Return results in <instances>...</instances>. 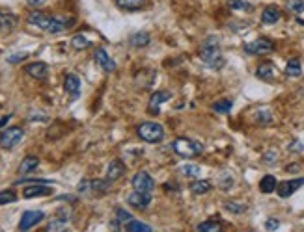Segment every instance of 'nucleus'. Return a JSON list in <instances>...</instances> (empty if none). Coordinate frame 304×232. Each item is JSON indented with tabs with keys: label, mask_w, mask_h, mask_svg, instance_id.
<instances>
[{
	"label": "nucleus",
	"mask_w": 304,
	"mask_h": 232,
	"mask_svg": "<svg viewBox=\"0 0 304 232\" xmlns=\"http://www.w3.org/2000/svg\"><path fill=\"white\" fill-rule=\"evenodd\" d=\"M28 25L36 26L39 30H45L49 33H60L66 32L68 28L75 25V19L69 15H49V13H43L39 9H34L30 11L28 17H26Z\"/></svg>",
	"instance_id": "obj_1"
},
{
	"label": "nucleus",
	"mask_w": 304,
	"mask_h": 232,
	"mask_svg": "<svg viewBox=\"0 0 304 232\" xmlns=\"http://www.w3.org/2000/svg\"><path fill=\"white\" fill-rule=\"evenodd\" d=\"M200 58L209 69L219 71L224 67V56L220 50V39L217 35H207L200 47Z\"/></svg>",
	"instance_id": "obj_2"
},
{
	"label": "nucleus",
	"mask_w": 304,
	"mask_h": 232,
	"mask_svg": "<svg viewBox=\"0 0 304 232\" xmlns=\"http://www.w3.org/2000/svg\"><path fill=\"white\" fill-rule=\"evenodd\" d=\"M170 149L181 158H196L203 152V143L190 138H176L170 143Z\"/></svg>",
	"instance_id": "obj_3"
},
{
	"label": "nucleus",
	"mask_w": 304,
	"mask_h": 232,
	"mask_svg": "<svg viewBox=\"0 0 304 232\" xmlns=\"http://www.w3.org/2000/svg\"><path fill=\"white\" fill-rule=\"evenodd\" d=\"M138 138L144 140L146 143H161L164 140V126L159 123H142L136 128Z\"/></svg>",
	"instance_id": "obj_4"
},
{
	"label": "nucleus",
	"mask_w": 304,
	"mask_h": 232,
	"mask_svg": "<svg viewBox=\"0 0 304 232\" xmlns=\"http://www.w3.org/2000/svg\"><path fill=\"white\" fill-rule=\"evenodd\" d=\"M25 138V130L21 126H11L0 132V147L4 150H11L13 147H17L19 143Z\"/></svg>",
	"instance_id": "obj_5"
},
{
	"label": "nucleus",
	"mask_w": 304,
	"mask_h": 232,
	"mask_svg": "<svg viewBox=\"0 0 304 232\" xmlns=\"http://www.w3.org/2000/svg\"><path fill=\"white\" fill-rule=\"evenodd\" d=\"M272 50H274V43L267 39V37H260V39L245 45V52L250 54V56H267Z\"/></svg>",
	"instance_id": "obj_6"
},
{
	"label": "nucleus",
	"mask_w": 304,
	"mask_h": 232,
	"mask_svg": "<svg viewBox=\"0 0 304 232\" xmlns=\"http://www.w3.org/2000/svg\"><path fill=\"white\" fill-rule=\"evenodd\" d=\"M69 217H71V210L62 208L56 217H52L47 223V232H69Z\"/></svg>",
	"instance_id": "obj_7"
},
{
	"label": "nucleus",
	"mask_w": 304,
	"mask_h": 232,
	"mask_svg": "<svg viewBox=\"0 0 304 232\" xmlns=\"http://www.w3.org/2000/svg\"><path fill=\"white\" fill-rule=\"evenodd\" d=\"M43 217H45V214H43L41 210H26L25 214L21 216V223H19V231L21 232H28L32 227H36V225L39 223V221H43Z\"/></svg>",
	"instance_id": "obj_8"
},
{
	"label": "nucleus",
	"mask_w": 304,
	"mask_h": 232,
	"mask_svg": "<svg viewBox=\"0 0 304 232\" xmlns=\"http://www.w3.org/2000/svg\"><path fill=\"white\" fill-rule=\"evenodd\" d=\"M133 188L135 191H153L155 190V180H153V176L148 171H138V173L133 176Z\"/></svg>",
	"instance_id": "obj_9"
},
{
	"label": "nucleus",
	"mask_w": 304,
	"mask_h": 232,
	"mask_svg": "<svg viewBox=\"0 0 304 232\" xmlns=\"http://www.w3.org/2000/svg\"><path fill=\"white\" fill-rule=\"evenodd\" d=\"M152 201H153L152 191H135V193H131L127 197L129 206L136 208V210H146V208L152 204Z\"/></svg>",
	"instance_id": "obj_10"
},
{
	"label": "nucleus",
	"mask_w": 304,
	"mask_h": 232,
	"mask_svg": "<svg viewBox=\"0 0 304 232\" xmlns=\"http://www.w3.org/2000/svg\"><path fill=\"white\" fill-rule=\"evenodd\" d=\"M135 217H133V214L131 212H127L125 208H121V206H116V210H114V219H112V231L114 232H121V229L123 227H129V223L133 221Z\"/></svg>",
	"instance_id": "obj_11"
},
{
	"label": "nucleus",
	"mask_w": 304,
	"mask_h": 232,
	"mask_svg": "<svg viewBox=\"0 0 304 232\" xmlns=\"http://www.w3.org/2000/svg\"><path fill=\"white\" fill-rule=\"evenodd\" d=\"M304 186V176H299V178H289V180H284V182L278 184V195L282 199H287V197H291L293 193H295L299 188H303Z\"/></svg>",
	"instance_id": "obj_12"
},
{
	"label": "nucleus",
	"mask_w": 304,
	"mask_h": 232,
	"mask_svg": "<svg viewBox=\"0 0 304 232\" xmlns=\"http://www.w3.org/2000/svg\"><path fill=\"white\" fill-rule=\"evenodd\" d=\"M93 59H95V63L101 67L105 73H114L116 71V61L110 58L109 54H107V50L105 49H95V54H93Z\"/></svg>",
	"instance_id": "obj_13"
},
{
	"label": "nucleus",
	"mask_w": 304,
	"mask_h": 232,
	"mask_svg": "<svg viewBox=\"0 0 304 232\" xmlns=\"http://www.w3.org/2000/svg\"><path fill=\"white\" fill-rule=\"evenodd\" d=\"M25 73L36 80H45L49 76V65L45 61H34V63H28L25 67Z\"/></svg>",
	"instance_id": "obj_14"
},
{
	"label": "nucleus",
	"mask_w": 304,
	"mask_h": 232,
	"mask_svg": "<svg viewBox=\"0 0 304 232\" xmlns=\"http://www.w3.org/2000/svg\"><path fill=\"white\" fill-rule=\"evenodd\" d=\"M51 193V186H47V184H32V186H26L25 188L23 197L25 199H34V197H47Z\"/></svg>",
	"instance_id": "obj_15"
},
{
	"label": "nucleus",
	"mask_w": 304,
	"mask_h": 232,
	"mask_svg": "<svg viewBox=\"0 0 304 232\" xmlns=\"http://www.w3.org/2000/svg\"><path fill=\"white\" fill-rule=\"evenodd\" d=\"M123 174H125V164L121 160H112L109 164V167H107V176L105 178L112 184L116 182V180H119Z\"/></svg>",
	"instance_id": "obj_16"
},
{
	"label": "nucleus",
	"mask_w": 304,
	"mask_h": 232,
	"mask_svg": "<svg viewBox=\"0 0 304 232\" xmlns=\"http://www.w3.org/2000/svg\"><path fill=\"white\" fill-rule=\"evenodd\" d=\"M64 89L71 99H78L80 97V78L73 73H69L64 80Z\"/></svg>",
	"instance_id": "obj_17"
},
{
	"label": "nucleus",
	"mask_w": 304,
	"mask_h": 232,
	"mask_svg": "<svg viewBox=\"0 0 304 232\" xmlns=\"http://www.w3.org/2000/svg\"><path fill=\"white\" fill-rule=\"evenodd\" d=\"M170 97H172V95H170L168 91H164V89L155 91L152 97H150V106H148L150 112H152V114H159V112H161V104L162 102H166V100H170Z\"/></svg>",
	"instance_id": "obj_18"
},
{
	"label": "nucleus",
	"mask_w": 304,
	"mask_h": 232,
	"mask_svg": "<svg viewBox=\"0 0 304 232\" xmlns=\"http://www.w3.org/2000/svg\"><path fill=\"white\" fill-rule=\"evenodd\" d=\"M280 19H282V11H280L278 6L270 4V6H267V8L263 9V13H262L263 25H276Z\"/></svg>",
	"instance_id": "obj_19"
},
{
	"label": "nucleus",
	"mask_w": 304,
	"mask_h": 232,
	"mask_svg": "<svg viewBox=\"0 0 304 232\" xmlns=\"http://www.w3.org/2000/svg\"><path fill=\"white\" fill-rule=\"evenodd\" d=\"M17 26V17L11 11H0V32L8 33Z\"/></svg>",
	"instance_id": "obj_20"
},
{
	"label": "nucleus",
	"mask_w": 304,
	"mask_h": 232,
	"mask_svg": "<svg viewBox=\"0 0 304 232\" xmlns=\"http://www.w3.org/2000/svg\"><path fill=\"white\" fill-rule=\"evenodd\" d=\"M256 76L260 80H265V82H272L274 76H276V71H274V67L270 65L269 61H265V63H262V65L256 69Z\"/></svg>",
	"instance_id": "obj_21"
},
{
	"label": "nucleus",
	"mask_w": 304,
	"mask_h": 232,
	"mask_svg": "<svg viewBox=\"0 0 304 232\" xmlns=\"http://www.w3.org/2000/svg\"><path fill=\"white\" fill-rule=\"evenodd\" d=\"M150 41H152V37H150V33L148 32H135V33H131V37H129V45L135 47V49L148 47Z\"/></svg>",
	"instance_id": "obj_22"
},
{
	"label": "nucleus",
	"mask_w": 304,
	"mask_h": 232,
	"mask_svg": "<svg viewBox=\"0 0 304 232\" xmlns=\"http://www.w3.org/2000/svg\"><path fill=\"white\" fill-rule=\"evenodd\" d=\"M38 166H39V158L38 156H25L23 158V162H21V166H19V174H28L32 173V171H36L38 169Z\"/></svg>",
	"instance_id": "obj_23"
},
{
	"label": "nucleus",
	"mask_w": 304,
	"mask_h": 232,
	"mask_svg": "<svg viewBox=\"0 0 304 232\" xmlns=\"http://www.w3.org/2000/svg\"><path fill=\"white\" fill-rule=\"evenodd\" d=\"M276 188H278V180H276L272 174H265L262 180H260V190H262V193H265V195L274 193Z\"/></svg>",
	"instance_id": "obj_24"
},
{
	"label": "nucleus",
	"mask_w": 304,
	"mask_h": 232,
	"mask_svg": "<svg viewBox=\"0 0 304 232\" xmlns=\"http://www.w3.org/2000/svg\"><path fill=\"white\" fill-rule=\"evenodd\" d=\"M190 191L194 193V195H203V193H209L213 188V184L209 182V180H203V178H196V180H192L190 182Z\"/></svg>",
	"instance_id": "obj_25"
},
{
	"label": "nucleus",
	"mask_w": 304,
	"mask_h": 232,
	"mask_svg": "<svg viewBox=\"0 0 304 232\" xmlns=\"http://www.w3.org/2000/svg\"><path fill=\"white\" fill-rule=\"evenodd\" d=\"M254 123L262 124V126H267V124L272 123V114H270L269 108H260L254 112Z\"/></svg>",
	"instance_id": "obj_26"
},
{
	"label": "nucleus",
	"mask_w": 304,
	"mask_h": 232,
	"mask_svg": "<svg viewBox=\"0 0 304 232\" xmlns=\"http://www.w3.org/2000/svg\"><path fill=\"white\" fill-rule=\"evenodd\" d=\"M286 75L289 78H299L303 75V65H301V59L299 58H291L286 65Z\"/></svg>",
	"instance_id": "obj_27"
},
{
	"label": "nucleus",
	"mask_w": 304,
	"mask_h": 232,
	"mask_svg": "<svg viewBox=\"0 0 304 232\" xmlns=\"http://www.w3.org/2000/svg\"><path fill=\"white\" fill-rule=\"evenodd\" d=\"M116 6L125 11H136L146 6V0H116Z\"/></svg>",
	"instance_id": "obj_28"
},
{
	"label": "nucleus",
	"mask_w": 304,
	"mask_h": 232,
	"mask_svg": "<svg viewBox=\"0 0 304 232\" xmlns=\"http://www.w3.org/2000/svg\"><path fill=\"white\" fill-rule=\"evenodd\" d=\"M231 108H233V102L229 99H222V100L213 102V112H215V114H229Z\"/></svg>",
	"instance_id": "obj_29"
},
{
	"label": "nucleus",
	"mask_w": 304,
	"mask_h": 232,
	"mask_svg": "<svg viewBox=\"0 0 304 232\" xmlns=\"http://www.w3.org/2000/svg\"><path fill=\"white\" fill-rule=\"evenodd\" d=\"M196 232H222L220 221H203L196 227Z\"/></svg>",
	"instance_id": "obj_30"
},
{
	"label": "nucleus",
	"mask_w": 304,
	"mask_h": 232,
	"mask_svg": "<svg viewBox=\"0 0 304 232\" xmlns=\"http://www.w3.org/2000/svg\"><path fill=\"white\" fill-rule=\"evenodd\" d=\"M233 184H235V176L229 173V171H222V173L219 174V188L229 190Z\"/></svg>",
	"instance_id": "obj_31"
},
{
	"label": "nucleus",
	"mask_w": 304,
	"mask_h": 232,
	"mask_svg": "<svg viewBox=\"0 0 304 232\" xmlns=\"http://www.w3.org/2000/svg\"><path fill=\"white\" fill-rule=\"evenodd\" d=\"M228 6L233 11H252V4L248 0H228Z\"/></svg>",
	"instance_id": "obj_32"
},
{
	"label": "nucleus",
	"mask_w": 304,
	"mask_h": 232,
	"mask_svg": "<svg viewBox=\"0 0 304 232\" xmlns=\"http://www.w3.org/2000/svg\"><path fill=\"white\" fill-rule=\"evenodd\" d=\"M112 184L105 178V180H92V193H97V195H105L107 191L110 190Z\"/></svg>",
	"instance_id": "obj_33"
},
{
	"label": "nucleus",
	"mask_w": 304,
	"mask_h": 232,
	"mask_svg": "<svg viewBox=\"0 0 304 232\" xmlns=\"http://www.w3.org/2000/svg\"><path fill=\"white\" fill-rule=\"evenodd\" d=\"M224 208L228 210V212H231V214H235V216H239V214H245L246 212V204H243V203H235V201H226L224 203Z\"/></svg>",
	"instance_id": "obj_34"
},
{
	"label": "nucleus",
	"mask_w": 304,
	"mask_h": 232,
	"mask_svg": "<svg viewBox=\"0 0 304 232\" xmlns=\"http://www.w3.org/2000/svg\"><path fill=\"white\" fill-rule=\"evenodd\" d=\"M127 232H153V229L148 223L144 221H138V219H133L129 227H127Z\"/></svg>",
	"instance_id": "obj_35"
},
{
	"label": "nucleus",
	"mask_w": 304,
	"mask_h": 232,
	"mask_svg": "<svg viewBox=\"0 0 304 232\" xmlns=\"http://www.w3.org/2000/svg\"><path fill=\"white\" fill-rule=\"evenodd\" d=\"M286 6H287V9H289L291 13H295V15L304 13V0H287Z\"/></svg>",
	"instance_id": "obj_36"
},
{
	"label": "nucleus",
	"mask_w": 304,
	"mask_h": 232,
	"mask_svg": "<svg viewBox=\"0 0 304 232\" xmlns=\"http://www.w3.org/2000/svg\"><path fill=\"white\" fill-rule=\"evenodd\" d=\"M71 45H73V49H76V50H84L90 47V41L86 39L82 33H76L75 37L71 39Z\"/></svg>",
	"instance_id": "obj_37"
},
{
	"label": "nucleus",
	"mask_w": 304,
	"mask_h": 232,
	"mask_svg": "<svg viewBox=\"0 0 304 232\" xmlns=\"http://www.w3.org/2000/svg\"><path fill=\"white\" fill-rule=\"evenodd\" d=\"M181 173L187 174L189 178H198L200 173H202V169H200L198 166H194V164H187V166L181 167Z\"/></svg>",
	"instance_id": "obj_38"
},
{
	"label": "nucleus",
	"mask_w": 304,
	"mask_h": 232,
	"mask_svg": "<svg viewBox=\"0 0 304 232\" xmlns=\"http://www.w3.org/2000/svg\"><path fill=\"white\" fill-rule=\"evenodd\" d=\"M278 162V152L274 149H269L267 152H263V164L265 166H274Z\"/></svg>",
	"instance_id": "obj_39"
},
{
	"label": "nucleus",
	"mask_w": 304,
	"mask_h": 232,
	"mask_svg": "<svg viewBox=\"0 0 304 232\" xmlns=\"http://www.w3.org/2000/svg\"><path fill=\"white\" fill-rule=\"evenodd\" d=\"M15 201H17V195L11 190L0 191V206H2V204H9V203H15Z\"/></svg>",
	"instance_id": "obj_40"
},
{
	"label": "nucleus",
	"mask_w": 304,
	"mask_h": 232,
	"mask_svg": "<svg viewBox=\"0 0 304 232\" xmlns=\"http://www.w3.org/2000/svg\"><path fill=\"white\" fill-rule=\"evenodd\" d=\"M265 229H267L269 232L278 231V229H280V221L276 219V217H269V219L265 221Z\"/></svg>",
	"instance_id": "obj_41"
},
{
	"label": "nucleus",
	"mask_w": 304,
	"mask_h": 232,
	"mask_svg": "<svg viewBox=\"0 0 304 232\" xmlns=\"http://www.w3.org/2000/svg\"><path fill=\"white\" fill-rule=\"evenodd\" d=\"M78 193H92V182L90 180H82V182L76 186Z\"/></svg>",
	"instance_id": "obj_42"
},
{
	"label": "nucleus",
	"mask_w": 304,
	"mask_h": 232,
	"mask_svg": "<svg viewBox=\"0 0 304 232\" xmlns=\"http://www.w3.org/2000/svg\"><path fill=\"white\" fill-rule=\"evenodd\" d=\"M28 58V52H17V54H11V56H8V61L9 63H19L21 59Z\"/></svg>",
	"instance_id": "obj_43"
},
{
	"label": "nucleus",
	"mask_w": 304,
	"mask_h": 232,
	"mask_svg": "<svg viewBox=\"0 0 304 232\" xmlns=\"http://www.w3.org/2000/svg\"><path fill=\"white\" fill-rule=\"evenodd\" d=\"M289 150H291V152H303L304 145L301 141H293V143H289Z\"/></svg>",
	"instance_id": "obj_44"
},
{
	"label": "nucleus",
	"mask_w": 304,
	"mask_h": 232,
	"mask_svg": "<svg viewBox=\"0 0 304 232\" xmlns=\"http://www.w3.org/2000/svg\"><path fill=\"white\" fill-rule=\"evenodd\" d=\"M47 0H28V4L32 6V8H39V6H43Z\"/></svg>",
	"instance_id": "obj_45"
},
{
	"label": "nucleus",
	"mask_w": 304,
	"mask_h": 232,
	"mask_svg": "<svg viewBox=\"0 0 304 232\" xmlns=\"http://www.w3.org/2000/svg\"><path fill=\"white\" fill-rule=\"evenodd\" d=\"M9 119H11V116H4V117H2V119H0V128H2V126H6V124L9 123Z\"/></svg>",
	"instance_id": "obj_46"
},
{
	"label": "nucleus",
	"mask_w": 304,
	"mask_h": 232,
	"mask_svg": "<svg viewBox=\"0 0 304 232\" xmlns=\"http://www.w3.org/2000/svg\"><path fill=\"white\" fill-rule=\"evenodd\" d=\"M286 171H287V173H295V171H299V166H297V164H295V166H287Z\"/></svg>",
	"instance_id": "obj_47"
}]
</instances>
